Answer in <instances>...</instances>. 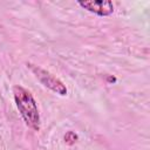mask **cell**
<instances>
[{
    "mask_svg": "<svg viewBox=\"0 0 150 150\" xmlns=\"http://www.w3.org/2000/svg\"><path fill=\"white\" fill-rule=\"evenodd\" d=\"M77 5L87 9L90 13H94L98 16H108L114 13V5L109 0H98V1H77Z\"/></svg>",
    "mask_w": 150,
    "mask_h": 150,
    "instance_id": "3957f363",
    "label": "cell"
},
{
    "mask_svg": "<svg viewBox=\"0 0 150 150\" xmlns=\"http://www.w3.org/2000/svg\"><path fill=\"white\" fill-rule=\"evenodd\" d=\"M13 96L16 104V108L23 118L25 123L33 129L34 131L40 130V114L38 109V104L30 94L26 88L21 86H14L13 87Z\"/></svg>",
    "mask_w": 150,
    "mask_h": 150,
    "instance_id": "6da1fadb",
    "label": "cell"
},
{
    "mask_svg": "<svg viewBox=\"0 0 150 150\" xmlns=\"http://www.w3.org/2000/svg\"><path fill=\"white\" fill-rule=\"evenodd\" d=\"M27 67L32 70V73L35 75V77L48 89H50L52 91H54L55 94H59L61 96L67 95V87L63 84V82L61 80H59L56 76H54L52 73L47 71L46 69L32 64V63H27Z\"/></svg>",
    "mask_w": 150,
    "mask_h": 150,
    "instance_id": "7a4b0ae2",
    "label": "cell"
}]
</instances>
